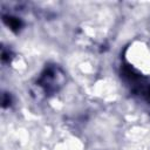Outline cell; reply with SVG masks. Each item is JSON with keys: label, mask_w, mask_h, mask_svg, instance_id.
I'll return each mask as SVG.
<instances>
[{"label": "cell", "mask_w": 150, "mask_h": 150, "mask_svg": "<svg viewBox=\"0 0 150 150\" xmlns=\"http://www.w3.org/2000/svg\"><path fill=\"white\" fill-rule=\"evenodd\" d=\"M60 76L59 75V69L57 68H49L46 69V71L42 74L41 80H40V86L46 90V91H54L57 89V86H60Z\"/></svg>", "instance_id": "obj_1"}]
</instances>
